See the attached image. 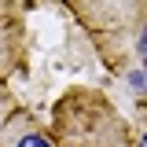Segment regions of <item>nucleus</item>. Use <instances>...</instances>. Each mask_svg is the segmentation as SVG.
<instances>
[{"instance_id": "7ed1b4c3", "label": "nucleus", "mask_w": 147, "mask_h": 147, "mask_svg": "<svg viewBox=\"0 0 147 147\" xmlns=\"http://www.w3.org/2000/svg\"><path fill=\"white\" fill-rule=\"evenodd\" d=\"M26 55V22L22 7L0 0V85H7V77L22 66Z\"/></svg>"}, {"instance_id": "f257e3e1", "label": "nucleus", "mask_w": 147, "mask_h": 147, "mask_svg": "<svg viewBox=\"0 0 147 147\" xmlns=\"http://www.w3.org/2000/svg\"><path fill=\"white\" fill-rule=\"evenodd\" d=\"M48 132L55 147H136L125 114L92 85H74L55 99Z\"/></svg>"}, {"instance_id": "423d86ee", "label": "nucleus", "mask_w": 147, "mask_h": 147, "mask_svg": "<svg viewBox=\"0 0 147 147\" xmlns=\"http://www.w3.org/2000/svg\"><path fill=\"white\" fill-rule=\"evenodd\" d=\"M136 59H140V66L147 74V26H144V33H140V44H136Z\"/></svg>"}, {"instance_id": "f03ea898", "label": "nucleus", "mask_w": 147, "mask_h": 147, "mask_svg": "<svg viewBox=\"0 0 147 147\" xmlns=\"http://www.w3.org/2000/svg\"><path fill=\"white\" fill-rule=\"evenodd\" d=\"M70 11L92 33V40L110 70H121L129 55H136L140 33L147 26L144 0H74Z\"/></svg>"}, {"instance_id": "0eeeda50", "label": "nucleus", "mask_w": 147, "mask_h": 147, "mask_svg": "<svg viewBox=\"0 0 147 147\" xmlns=\"http://www.w3.org/2000/svg\"><path fill=\"white\" fill-rule=\"evenodd\" d=\"M136 147H147V125L140 129V136H136Z\"/></svg>"}, {"instance_id": "20e7f679", "label": "nucleus", "mask_w": 147, "mask_h": 147, "mask_svg": "<svg viewBox=\"0 0 147 147\" xmlns=\"http://www.w3.org/2000/svg\"><path fill=\"white\" fill-rule=\"evenodd\" d=\"M0 147H55V140L26 107H18L0 132Z\"/></svg>"}, {"instance_id": "39448f33", "label": "nucleus", "mask_w": 147, "mask_h": 147, "mask_svg": "<svg viewBox=\"0 0 147 147\" xmlns=\"http://www.w3.org/2000/svg\"><path fill=\"white\" fill-rule=\"evenodd\" d=\"M15 96H11V88L7 85H0V132H4V125H7V118L15 114Z\"/></svg>"}]
</instances>
